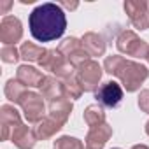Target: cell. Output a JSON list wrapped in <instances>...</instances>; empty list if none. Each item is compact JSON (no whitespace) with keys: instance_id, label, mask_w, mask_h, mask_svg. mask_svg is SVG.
I'll return each mask as SVG.
<instances>
[{"instance_id":"cell-1","label":"cell","mask_w":149,"mask_h":149,"mask_svg":"<svg viewBox=\"0 0 149 149\" xmlns=\"http://www.w3.org/2000/svg\"><path fill=\"white\" fill-rule=\"evenodd\" d=\"M30 33L39 42H51L63 35L67 28V18L60 6L56 4H42L35 7L28 19Z\"/></svg>"},{"instance_id":"cell-2","label":"cell","mask_w":149,"mask_h":149,"mask_svg":"<svg viewBox=\"0 0 149 149\" xmlns=\"http://www.w3.org/2000/svg\"><path fill=\"white\" fill-rule=\"evenodd\" d=\"M104 68H105V72L121 79L126 91H137L140 88V84L149 76L147 67L135 63V61H130V60H125L123 56H118V54L107 56L104 61Z\"/></svg>"},{"instance_id":"cell-3","label":"cell","mask_w":149,"mask_h":149,"mask_svg":"<svg viewBox=\"0 0 149 149\" xmlns=\"http://www.w3.org/2000/svg\"><path fill=\"white\" fill-rule=\"evenodd\" d=\"M118 49L128 56H133V58H147L149 60V44L142 39H139V35L132 30H125L121 32V35L118 37V42H116Z\"/></svg>"},{"instance_id":"cell-4","label":"cell","mask_w":149,"mask_h":149,"mask_svg":"<svg viewBox=\"0 0 149 149\" xmlns=\"http://www.w3.org/2000/svg\"><path fill=\"white\" fill-rule=\"evenodd\" d=\"M39 65H40L44 70H49V72L56 74V76L61 77V79L72 77L74 67L67 61V58H65L58 49H49V51L44 54V58L39 61Z\"/></svg>"},{"instance_id":"cell-5","label":"cell","mask_w":149,"mask_h":149,"mask_svg":"<svg viewBox=\"0 0 149 149\" xmlns=\"http://www.w3.org/2000/svg\"><path fill=\"white\" fill-rule=\"evenodd\" d=\"M58 51L67 58V61H68L74 68H79L84 61L90 60V53L84 49L83 42H81L79 39H76V37L65 39V40L60 44Z\"/></svg>"},{"instance_id":"cell-6","label":"cell","mask_w":149,"mask_h":149,"mask_svg":"<svg viewBox=\"0 0 149 149\" xmlns=\"http://www.w3.org/2000/svg\"><path fill=\"white\" fill-rule=\"evenodd\" d=\"M76 77L81 83L84 91H97L98 81L102 79V67L95 60H88L77 68V76Z\"/></svg>"},{"instance_id":"cell-7","label":"cell","mask_w":149,"mask_h":149,"mask_svg":"<svg viewBox=\"0 0 149 149\" xmlns=\"http://www.w3.org/2000/svg\"><path fill=\"white\" fill-rule=\"evenodd\" d=\"M44 97L33 91H26L23 98L18 102L25 112V118L28 123H39L44 119Z\"/></svg>"},{"instance_id":"cell-8","label":"cell","mask_w":149,"mask_h":149,"mask_svg":"<svg viewBox=\"0 0 149 149\" xmlns=\"http://www.w3.org/2000/svg\"><path fill=\"white\" fill-rule=\"evenodd\" d=\"M95 97L105 107H118L119 102L123 100V88L116 81H107L97 88Z\"/></svg>"},{"instance_id":"cell-9","label":"cell","mask_w":149,"mask_h":149,"mask_svg":"<svg viewBox=\"0 0 149 149\" xmlns=\"http://www.w3.org/2000/svg\"><path fill=\"white\" fill-rule=\"evenodd\" d=\"M23 37V28L21 21L14 16H6L0 23V40L4 42V46H14L19 42Z\"/></svg>"},{"instance_id":"cell-10","label":"cell","mask_w":149,"mask_h":149,"mask_svg":"<svg viewBox=\"0 0 149 149\" xmlns=\"http://www.w3.org/2000/svg\"><path fill=\"white\" fill-rule=\"evenodd\" d=\"M125 11L132 21V25L139 30L149 28V6L147 2H125Z\"/></svg>"},{"instance_id":"cell-11","label":"cell","mask_w":149,"mask_h":149,"mask_svg":"<svg viewBox=\"0 0 149 149\" xmlns=\"http://www.w3.org/2000/svg\"><path fill=\"white\" fill-rule=\"evenodd\" d=\"M0 118H2V140H7L14 128L21 125V116L13 105H2L0 109Z\"/></svg>"},{"instance_id":"cell-12","label":"cell","mask_w":149,"mask_h":149,"mask_svg":"<svg viewBox=\"0 0 149 149\" xmlns=\"http://www.w3.org/2000/svg\"><path fill=\"white\" fill-rule=\"evenodd\" d=\"M111 137H112V128L107 123L91 128L86 135V149H102Z\"/></svg>"},{"instance_id":"cell-13","label":"cell","mask_w":149,"mask_h":149,"mask_svg":"<svg viewBox=\"0 0 149 149\" xmlns=\"http://www.w3.org/2000/svg\"><path fill=\"white\" fill-rule=\"evenodd\" d=\"M11 140H13L14 146L19 147V149H32V147L35 146L37 137H35V132H33L32 128H28L26 125H19L18 128L13 130Z\"/></svg>"},{"instance_id":"cell-14","label":"cell","mask_w":149,"mask_h":149,"mask_svg":"<svg viewBox=\"0 0 149 149\" xmlns=\"http://www.w3.org/2000/svg\"><path fill=\"white\" fill-rule=\"evenodd\" d=\"M16 79H18L23 86L30 88V86H40V84H42V81H44V76H42V72H40V70H37L35 67L21 65V67L18 68Z\"/></svg>"},{"instance_id":"cell-15","label":"cell","mask_w":149,"mask_h":149,"mask_svg":"<svg viewBox=\"0 0 149 149\" xmlns=\"http://www.w3.org/2000/svg\"><path fill=\"white\" fill-rule=\"evenodd\" d=\"M39 88H40V95H42L44 98H47L49 102H54V100L65 97L63 84H61L56 77H51V76L44 77V81H42V84H40Z\"/></svg>"},{"instance_id":"cell-16","label":"cell","mask_w":149,"mask_h":149,"mask_svg":"<svg viewBox=\"0 0 149 149\" xmlns=\"http://www.w3.org/2000/svg\"><path fill=\"white\" fill-rule=\"evenodd\" d=\"M70 111H72V102L67 97L58 98V100H54V102L49 104V118H53L60 125L67 123V119L70 116Z\"/></svg>"},{"instance_id":"cell-17","label":"cell","mask_w":149,"mask_h":149,"mask_svg":"<svg viewBox=\"0 0 149 149\" xmlns=\"http://www.w3.org/2000/svg\"><path fill=\"white\" fill-rule=\"evenodd\" d=\"M81 42H83L84 49L90 53V56H102V54L105 53V42H104V39H102L98 33H95V32H88V33L81 39Z\"/></svg>"},{"instance_id":"cell-18","label":"cell","mask_w":149,"mask_h":149,"mask_svg":"<svg viewBox=\"0 0 149 149\" xmlns=\"http://www.w3.org/2000/svg\"><path fill=\"white\" fill-rule=\"evenodd\" d=\"M61 126H63V125H60V123L54 121L53 118H44L42 121L37 123V126L33 128V132H35L37 140H46V139L53 137L56 132H60Z\"/></svg>"},{"instance_id":"cell-19","label":"cell","mask_w":149,"mask_h":149,"mask_svg":"<svg viewBox=\"0 0 149 149\" xmlns=\"http://www.w3.org/2000/svg\"><path fill=\"white\" fill-rule=\"evenodd\" d=\"M84 121L88 126L91 128H97L100 125L105 123V112H104V107L98 105V104H93L90 105L86 111H84Z\"/></svg>"},{"instance_id":"cell-20","label":"cell","mask_w":149,"mask_h":149,"mask_svg":"<svg viewBox=\"0 0 149 149\" xmlns=\"http://www.w3.org/2000/svg\"><path fill=\"white\" fill-rule=\"evenodd\" d=\"M46 53L47 51L44 47H40V46H37L33 42H23L21 44V49H19L21 58H25L26 61H40Z\"/></svg>"},{"instance_id":"cell-21","label":"cell","mask_w":149,"mask_h":149,"mask_svg":"<svg viewBox=\"0 0 149 149\" xmlns=\"http://www.w3.org/2000/svg\"><path fill=\"white\" fill-rule=\"evenodd\" d=\"M28 90H26V86H23L18 79L14 81V79H9L7 81V84H6V97L11 100V102H19L21 98H23V95L26 93Z\"/></svg>"},{"instance_id":"cell-22","label":"cell","mask_w":149,"mask_h":149,"mask_svg":"<svg viewBox=\"0 0 149 149\" xmlns=\"http://www.w3.org/2000/svg\"><path fill=\"white\" fill-rule=\"evenodd\" d=\"M63 91H65L67 98H79L84 90H83L81 83L77 81V77L72 76V77H68V79L63 81Z\"/></svg>"},{"instance_id":"cell-23","label":"cell","mask_w":149,"mask_h":149,"mask_svg":"<svg viewBox=\"0 0 149 149\" xmlns=\"http://www.w3.org/2000/svg\"><path fill=\"white\" fill-rule=\"evenodd\" d=\"M54 149H84V144L74 137H60L54 140Z\"/></svg>"},{"instance_id":"cell-24","label":"cell","mask_w":149,"mask_h":149,"mask_svg":"<svg viewBox=\"0 0 149 149\" xmlns=\"http://www.w3.org/2000/svg\"><path fill=\"white\" fill-rule=\"evenodd\" d=\"M0 56H2V60H4L6 63H16L21 54L18 53L16 46H4L2 51H0Z\"/></svg>"},{"instance_id":"cell-25","label":"cell","mask_w":149,"mask_h":149,"mask_svg":"<svg viewBox=\"0 0 149 149\" xmlns=\"http://www.w3.org/2000/svg\"><path fill=\"white\" fill-rule=\"evenodd\" d=\"M139 107L149 114V90H144L140 95H139Z\"/></svg>"},{"instance_id":"cell-26","label":"cell","mask_w":149,"mask_h":149,"mask_svg":"<svg viewBox=\"0 0 149 149\" xmlns=\"http://www.w3.org/2000/svg\"><path fill=\"white\" fill-rule=\"evenodd\" d=\"M11 6H13V2H2L0 0V14H6V11L11 9Z\"/></svg>"},{"instance_id":"cell-27","label":"cell","mask_w":149,"mask_h":149,"mask_svg":"<svg viewBox=\"0 0 149 149\" xmlns=\"http://www.w3.org/2000/svg\"><path fill=\"white\" fill-rule=\"evenodd\" d=\"M132 149H149L147 146H144V144H137V146H133Z\"/></svg>"},{"instance_id":"cell-28","label":"cell","mask_w":149,"mask_h":149,"mask_svg":"<svg viewBox=\"0 0 149 149\" xmlns=\"http://www.w3.org/2000/svg\"><path fill=\"white\" fill-rule=\"evenodd\" d=\"M146 133L149 135V121H147V125H146Z\"/></svg>"},{"instance_id":"cell-29","label":"cell","mask_w":149,"mask_h":149,"mask_svg":"<svg viewBox=\"0 0 149 149\" xmlns=\"http://www.w3.org/2000/svg\"><path fill=\"white\" fill-rule=\"evenodd\" d=\"M114 149H119V147H114Z\"/></svg>"}]
</instances>
